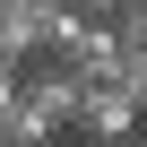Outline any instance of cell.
<instances>
[{
  "label": "cell",
  "mask_w": 147,
  "mask_h": 147,
  "mask_svg": "<svg viewBox=\"0 0 147 147\" xmlns=\"http://www.w3.org/2000/svg\"><path fill=\"white\" fill-rule=\"evenodd\" d=\"M52 69H69L78 87H104V78H121V26L69 0V9L52 18Z\"/></svg>",
  "instance_id": "obj_1"
},
{
  "label": "cell",
  "mask_w": 147,
  "mask_h": 147,
  "mask_svg": "<svg viewBox=\"0 0 147 147\" xmlns=\"http://www.w3.org/2000/svg\"><path fill=\"white\" fill-rule=\"evenodd\" d=\"M78 130L87 147H138V130H147V104L121 87V78H104V87H87V104H78Z\"/></svg>",
  "instance_id": "obj_2"
},
{
  "label": "cell",
  "mask_w": 147,
  "mask_h": 147,
  "mask_svg": "<svg viewBox=\"0 0 147 147\" xmlns=\"http://www.w3.org/2000/svg\"><path fill=\"white\" fill-rule=\"evenodd\" d=\"M69 0H0V69H35L52 61V18Z\"/></svg>",
  "instance_id": "obj_3"
},
{
  "label": "cell",
  "mask_w": 147,
  "mask_h": 147,
  "mask_svg": "<svg viewBox=\"0 0 147 147\" xmlns=\"http://www.w3.org/2000/svg\"><path fill=\"white\" fill-rule=\"evenodd\" d=\"M52 138H61V121L26 95L18 69H0V147H52Z\"/></svg>",
  "instance_id": "obj_4"
},
{
  "label": "cell",
  "mask_w": 147,
  "mask_h": 147,
  "mask_svg": "<svg viewBox=\"0 0 147 147\" xmlns=\"http://www.w3.org/2000/svg\"><path fill=\"white\" fill-rule=\"evenodd\" d=\"M113 26H121V52H147V0H121Z\"/></svg>",
  "instance_id": "obj_5"
},
{
  "label": "cell",
  "mask_w": 147,
  "mask_h": 147,
  "mask_svg": "<svg viewBox=\"0 0 147 147\" xmlns=\"http://www.w3.org/2000/svg\"><path fill=\"white\" fill-rule=\"evenodd\" d=\"M78 9H95V18H113V9H121V0H78Z\"/></svg>",
  "instance_id": "obj_6"
},
{
  "label": "cell",
  "mask_w": 147,
  "mask_h": 147,
  "mask_svg": "<svg viewBox=\"0 0 147 147\" xmlns=\"http://www.w3.org/2000/svg\"><path fill=\"white\" fill-rule=\"evenodd\" d=\"M138 147H147V138H138Z\"/></svg>",
  "instance_id": "obj_7"
}]
</instances>
